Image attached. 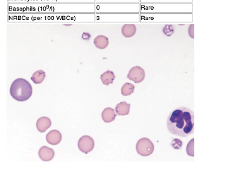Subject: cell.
Returning a JSON list of instances; mask_svg holds the SVG:
<instances>
[{
    "label": "cell",
    "mask_w": 250,
    "mask_h": 192,
    "mask_svg": "<svg viewBox=\"0 0 250 192\" xmlns=\"http://www.w3.org/2000/svg\"><path fill=\"white\" fill-rule=\"evenodd\" d=\"M168 131L172 135L186 138L194 131V114L187 107H179L170 113L167 120Z\"/></svg>",
    "instance_id": "6da1fadb"
},
{
    "label": "cell",
    "mask_w": 250,
    "mask_h": 192,
    "mask_svg": "<svg viewBox=\"0 0 250 192\" xmlns=\"http://www.w3.org/2000/svg\"><path fill=\"white\" fill-rule=\"evenodd\" d=\"M32 93V86L25 79L18 78L12 83L10 88L11 96L17 101H26L30 99Z\"/></svg>",
    "instance_id": "7a4b0ae2"
},
{
    "label": "cell",
    "mask_w": 250,
    "mask_h": 192,
    "mask_svg": "<svg viewBox=\"0 0 250 192\" xmlns=\"http://www.w3.org/2000/svg\"><path fill=\"white\" fill-rule=\"evenodd\" d=\"M136 150L139 155L148 157L153 153V143L148 138H141L136 144Z\"/></svg>",
    "instance_id": "3957f363"
},
{
    "label": "cell",
    "mask_w": 250,
    "mask_h": 192,
    "mask_svg": "<svg viewBox=\"0 0 250 192\" xmlns=\"http://www.w3.org/2000/svg\"><path fill=\"white\" fill-rule=\"evenodd\" d=\"M28 2V3H93L95 0H8L9 3Z\"/></svg>",
    "instance_id": "277c9868"
},
{
    "label": "cell",
    "mask_w": 250,
    "mask_h": 192,
    "mask_svg": "<svg viewBox=\"0 0 250 192\" xmlns=\"http://www.w3.org/2000/svg\"><path fill=\"white\" fill-rule=\"evenodd\" d=\"M128 78L135 83H140L145 78V72L140 66L133 67L129 72Z\"/></svg>",
    "instance_id": "5b68a950"
},
{
    "label": "cell",
    "mask_w": 250,
    "mask_h": 192,
    "mask_svg": "<svg viewBox=\"0 0 250 192\" xmlns=\"http://www.w3.org/2000/svg\"><path fill=\"white\" fill-rule=\"evenodd\" d=\"M95 146V142L89 136H83L80 138L78 142V148L82 152L85 154L91 152Z\"/></svg>",
    "instance_id": "8992f818"
},
{
    "label": "cell",
    "mask_w": 250,
    "mask_h": 192,
    "mask_svg": "<svg viewBox=\"0 0 250 192\" xmlns=\"http://www.w3.org/2000/svg\"><path fill=\"white\" fill-rule=\"evenodd\" d=\"M38 155L42 161L49 162L54 158L55 153L52 149L48 148L47 146H42L38 152Z\"/></svg>",
    "instance_id": "52a82bcc"
},
{
    "label": "cell",
    "mask_w": 250,
    "mask_h": 192,
    "mask_svg": "<svg viewBox=\"0 0 250 192\" xmlns=\"http://www.w3.org/2000/svg\"><path fill=\"white\" fill-rule=\"evenodd\" d=\"M46 140L50 145H57L62 140V134L59 131L52 130L48 133Z\"/></svg>",
    "instance_id": "ba28073f"
},
{
    "label": "cell",
    "mask_w": 250,
    "mask_h": 192,
    "mask_svg": "<svg viewBox=\"0 0 250 192\" xmlns=\"http://www.w3.org/2000/svg\"><path fill=\"white\" fill-rule=\"evenodd\" d=\"M51 121L46 117H41L37 122V127L40 133H44L51 126Z\"/></svg>",
    "instance_id": "9c48e42d"
},
{
    "label": "cell",
    "mask_w": 250,
    "mask_h": 192,
    "mask_svg": "<svg viewBox=\"0 0 250 192\" xmlns=\"http://www.w3.org/2000/svg\"><path fill=\"white\" fill-rule=\"evenodd\" d=\"M94 44L99 49H105L109 45V39L104 35L97 36L94 39Z\"/></svg>",
    "instance_id": "30bf717a"
},
{
    "label": "cell",
    "mask_w": 250,
    "mask_h": 192,
    "mask_svg": "<svg viewBox=\"0 0 250 192\" xmlns=\"http://www.w3.org/2000/svg\"><path fill=\"white\" fill-rule=\"evenodd\" d=\"M136 26L134 24H125L122 27L123 36L126 38H131L136 34Z\"/></svg>",
    "instance_id": "8fae6325"
},
{
    "label": "cell",
    "mask_w": 250,
    "mask_h": 192,
    "mask_svg": "<svg viewBox=\"0 0 250 192\" xmlns=\"http://www.w3.org/2000/svg\"><path fill=\"white\" fill-rule=\"evenodd\" d=\"M103 121L107 123L114 121L116 117V114L115 110L112 108L108 107L103 110L102 114Z\"/></svg>",
    "instance_id": "7c38bea8"
},
{
    "label": "cell",
    "mask_w": 250,
    "mask_h": 192,
    "mask_svg": "<svg viewBox=\"0 0 250 192\" xmlns=\"http://www.w3.org/2000/svg\"><path fill=\"white\" fill-rule=\"evenodd\" d=\"M131 105L126 102H122L117 105L115 111L119 116H125L128 115L130 111Z\"/></svg>",
    "instance_id": "4fadbf2b"
},
{
    "label": "cell",
    "mask_w": 250,
    "mask_h": 192,
    "mask_svg": "<svg viewBox=\"0 0 250 192\" xmlns=\"http://www.w3.org/2000/svg\"><path fill=\"white\" fill-rule=\"evenodd\" d=\"M100 78L103 85L108 86L114 82L115 76L112 71H107L101 75Z\"/></svg>",
    "instance_id": "5bb4252c"
},
{
    "label": "cell",
    "mask_w": 250,
    "mask_h": 192,
    "mask_svg": "<svg viewBox=\"0 0 250 192\" xmlns=\"http://www.w3.org/2000/svg\"><path fill=\"white\" fill-rule=\"evenodd\" d=\"M46 74L44 71L38 70L33 73L31 76V80L35 84H40L43 82L45 78Z\"/></svg>",
    "instance_id": "9a60e30c"
},
{
    "label": "cell",
    "mask_w": 250,
    "mask_h": 192,
    "mask_svg": "<svg viewBox=\"0 0 250 192\" xmlns=\"http://www.w3.org/2000/svg\"><path fill=\"white\" fill-rule=\"evenodd\" d=\"M134 89H135V86L133 84L125 83L121 88L122 95L125 96L131 95L134 92Z\"/></svg>",
    "instance_id": "2e32d148"
},
{
    "label": "cell",
    "mask_w": 250,
    "mask_h": 192,
    "mask_svg": "<svg viewBox=\"0 0 250 192\" xmlns=\"http://www.w3.org/2000/svg\"><path fill=\"white\" fill-rule=\"evenodd\" d=\"M174 26L170 24H167L163 28V32L167 37H171L174 33Z\"/></svg>",
    "instance_id": "e0dca14e"
},
{
    "label": "cell",
    "mask_w": 250,
    "mask_h": 192,
    "mask_svg": "<svg viewBox=\"0 0 250 192\" xmlns=\"http://www.w3.org/2000/svg\"><path fill=\"white\" fill-rule=\"evenodd\" d=\"M194 141V139L190 141V142L188 144V145L187 148V151L188 154L189 155L191 156V157H194V146H192V148H191V144Z\"/></svg>",
    "instance_id": "ac0fdd59"
},
{
    "label": "cell",
    "mask_w": 250,
    "mask_h": 192,
    "mask_svg": "<svg viewBox=\"0 0 250 192\" xmlns=\"http://www.w3.org/2000/svg\"><path fill=\"white\" fill-rule=\"evenodd\" d=\"M194 24H191V25H189V28H188V33L189 36H190V37L193 38L194 39Z\"/></svg>",
    "instance_id": "d6986e66"
},
{
    "label": "cell",
    "mask_w": 250,
    "mask_h": 192,
    "mask_svg": "<svg viewBox=\"0 0 250 192\" xmlns=\"http://www.w3.org/2000/svg\"><path fill=\"white\" fill-rule=\"evenodd\" d=\"M91 38V35L90 33H83V35H82V38H83V39L88 40L90 39Z\"/></svg>",
    "instance_id": "ffe728a7"
}]
</instances>
